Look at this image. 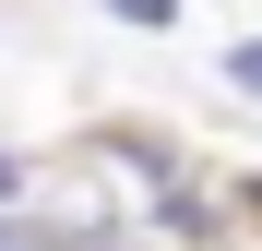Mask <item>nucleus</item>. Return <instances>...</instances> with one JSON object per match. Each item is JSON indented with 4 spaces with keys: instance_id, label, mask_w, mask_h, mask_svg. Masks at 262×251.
<instances>
[{
    "instance_id": "4",
    "label": "nucleus",
    "mask_w": 262,
    "mask_h": 251,
    "mask_svg": "<svg viewBox=\"0 0 262 251\" xmlns=\"http://www.w3.org/2000/svg\"><path fill=\"white\" fill-rule=\"evenodd\" d=\"M96 251H131V239H96Z\"/></svg>"
},
{
    "instance_id": "3",
    "label": "nucleus",
    "mask_w": 262,
    "mask_h": 251,
    "mask_svg": "<svg viewBox=\"0 0 262 251\" xmlns=\"http://www.w3.org/2000/svg\"><path fill=\"white\" fill-rule=\"evenodd\" d=\"M12 191H24V167H12V156H0V203H12Z\"/></svg>"
},
{
    "instance_id": "2",
    "label": "nucleus",
    "mask_w": 262,
    "mask_h": 251,
    "mask_svg": "<svg viewBox=\"0 0 262 251\" xmlns=\"http://www.w3.org/2000/svg\"><path fill=\"white\" fill-rule=\"evenodd\" d=\"M227 84H238V96H262V48H238V60H227Z\"/></svg>"
},
{
    "instance_id": "1",
    "label": "nucleus",
    "mask_w": 262,
    "mask_h": 251,
    "mask_svg": "<svg viewBox=\"0 0 262 251\" xmlns=\"http://www.w3.org/2000/svg\"><path fill=\"white\" fill-rule=\"evenodd\" d=\"M0 251H60L48 227H24V216H0Z\"/></svg>"
}]
</instances>
